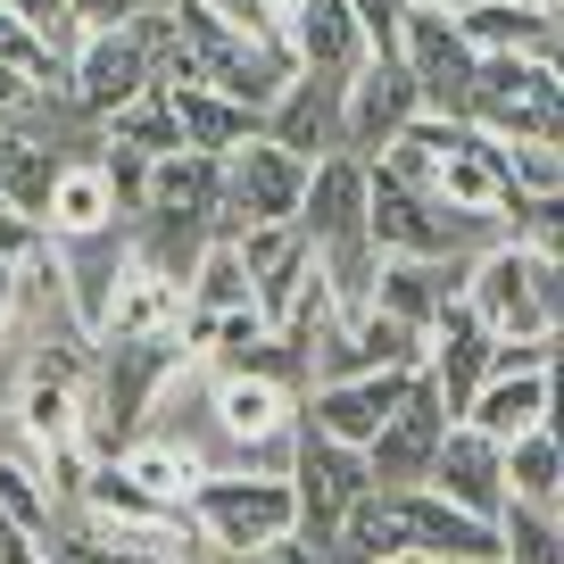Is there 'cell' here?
<instances>
[{
    "mask_svg": "<svg viewBox=\"0 0 564 564\" xmlns=\"http://www.w3.org/2000/svg\"><path fill=\"white\" fill-rule=\"evenodd\" d=\"M183 514L208 531V547H225V556L241 564V556H258V547H274V540L300 531V490H291V474H241V465H216V474L192 490Z\"/></svg>",
    "mask_w": 564,
    "mask_h": 564,
    "instance_id": "cell-1",
    "label": "cell"
},
{
    "mask_svg": "<svg viewBox=\"0 0 564 564\" xmlns=\"http://www.w3.org/2000/svg\"><path fill=\"white\" fill-rule=\"evenodd\" d=\"M216 432L232 441V465L241 474H291L300 457V390L265 382V373H216L208 390Z\"/></svg>",
    "mask_w": 564,
    "mask_h": 564,
    "instance_id": "cell-2",
    "label": "cell"
},
{
    "mask_svg": "<svg viewBox=\"0 0 564 564\" xmlns=\"http://www.w3.org/2000/svg\"><path fill=\"white\" fill-rule=\"evenodd\" d=\"M291 490H300V531L307 540H333L340 523H349L357 507H366L382 481H373V457L366 448H349V441H324L316 423L300 415V457H291Z\"/></svg>",
    "mask_w": 564,
    "mask_h": 564,
    "instance_id": "cell-3",
    "label": "cell"
},
{
    "mask_svg": "<svg viewBox=\"0 0 564 564\" xmlns=\"http://www.w3.org/2000/svg\"><path fill=\"white\" fill-rule=\"evenodd\" d=\"M307 183H316V159L282 150L274 133H258L249 150L225 159V232H241V225H300Z\"/></svg>",
    "mask_w": 564,
    "mask_h": 564,
    "instance_id": "cell-4",
    "label": "cell"
},
{
    "mask_svg": "<svg viewBox=\"0 0 564 564\" xmlns=\"http://www.w3.org/2000/svg\"><path fill=\"white\" fill-rule=\"evenodd\" d=\"M159 91V51H150V34H141V18L124 25V34H91L84 51H75L67 67V108L91 124L124 117L133 100H150Z\"/></svg>",
    "mask_w": 564,
    "mask_h": 564,
    "instance_id": "cell-5",
    "label": "cell"
},
{
    "mask_svg": "<svg viewBox=\"0 0 564 564\" xmlns=\"http://www.w3.org/2000/svg\"><path fill=\"white\" fill-rule=\"evenodd\" d=\"M399 58H406V75L423 84V108H432V117H474L481 51L465 42V25L448 18V9H406Z\"/></svg>",
    "mask_w": 564,
    "mask_h": 564,
    "instance_id": "cell-6",
    "label": "cell"
},
{
    "mask_svg": "<svg viewBox=\"0 0 564 564\" xmlns=\"http://www.w3.org/2000/svg\"><path fill=\"white\" fill-rule=\"evenodd\" d=\"M465 307L481 316L490 340H556V324H547V307H540V258H531L523 241L481 249L474 282H465Z\"/></svg>",
    "mask_w": 564,
    "mask_h": 564,
    "instance_id": "cell-7",
    "label": "cell"
},
{
    "mask_svg": "<svg viewBox=\"0 0 564 564\" xmlns=\"http://www.w3.org/2000/svg\"><path fill=\"white\" fill-rule=\"evenodd\" d=\"M448 432H457V406H448V390L432 382V366H423L415 382H406L399 415L382 423V441L366 448V457H373V481H382V490H406V481H432V465H441Z\"/></svg>",
    "mask_w": 564,
    "mask_h": 564,
    "instance_id": "cell-8",
    "label": "cell"
},
{
    "mask_svg": "<svg viewBox=\"0 0 564 564\" xmlns=\"http://www.w3.org/2000/svg\"><path fill=\"white\" fill-rule=\"evenodd\" d=\"M423 117V84L406 75V58H366L349 75V117H340V150L349 159H390L406 141V124Z\"/></svg>",
    "mask_w": 564,
    "mask_h": 564,
    "instance_id": "cell-9",
    "label": "cell"
},
{
    "mask_svg": "<svg viewBox=\"0 0 564 564\" xmlns=\"http://www.w3.org/2000/svg\"><path fill=\"white\" fill-rule=\"evenodd\" d=\"M382 498L399 507L406 540H415L423 556H448V564H490V556H507V540H498L490 514H474V507H457V498H441L432 481H406V490H382Z\"/></svg>",
    "mask_w": 564,
    "mask_h": 564,
    "instance_id": "cell-10",
    "label": "cell"
},
{
    "mask_svg": "<svg viewBox=\"0 0 564 564\" xmlns=\"http://www.w3.org/2000/svg\"><path fill=\"white\" fill-rule=\"evenodd\" d=\"M51 258H58V282H67L75 324L100 340L108 307H117V282H124V265H133V216H124V225H108V232H75V241H51Z\"/></svg>",
    "mask_w": 564,
    "mask_h": 564,
    "instance_id": "cell-11",
    "label": "cell"
},
{
    "mask_svg": "<svg viewBox=\"0 0 564 564\" xmlns=\"http://www.w3.org/2000/svg\"><path fill=\"white\" fill-rule=\"evenodd\" d=\"M232 241H241V258H249V282H258V316L282 333V324L300 316L307 282H316V241H307L300 225H241Z\"/></svg>",
    "mask_w": 564,
    "mask_h": 564,
    "instance_id": "cell-12",
    "label": "cell"
},
{
    "mask_svg": "<svg viewBox=\"0 0 564 564\" xmlns=\"http://www.w3.org/2000/svg\"><path fill=\"white\" fill-rule=\"evenodd\" d=\"M406 382H415V373H340V382H316V390H307V399H300V415L316 423L324 441L373 448V441H382V423L399 415Z\"/></svg>",
    "mask_w": 564,
    "mask_h": 564,
    "instance_id": "cell-13",
    "label": "cell"
},
{
    "mask_svg": "<svg viewBox=\"0 0 564 564\" xmlns=\"http://www.w3.org/2000/svg\"><path fill=\"white\" fill-rule=\"evenodd\" d=\"M183 324H192V282L166 274V265H150L133 249V265H124V282H117V307H108L100 340H175Z\"/></svg>",
    "mask_w": 564,
    "mask_h": 564,
    "instance_id": "cell-14",
    "label": "cell"
},
{
    "mask_svg": "<svg viewBox=\"0 0 564 564\" xmlns=\"http://www.w3.org/2000/svg\"><path fill=\"white\" fill-rule=\"evenodd\" d=\"M340 117H349V75L300 67L291 91L265 108V133H274L282 150H300V159H333V150H340Z\"/></svg>",
    "mask_w": 564,
    "mask_h": 564,
    "instance_id": "cell-15",
    "label": "cell"
},
{
    "mask_svg": "<svg viewBox=\"0 0 564 564\" xmlns=\"http://www.w3.org/2000/svg\"><path fill=\"white\" fill-rule=\"evenodd\" d=\"M373 216V166L349 159V150H333V159H316V183H307V208H300V232L316 249L333 241H357Z\"/></svg>",
    "mask_w": 564,
    "mask_h": 564,
    "instance_id": "cell-16",
    "label": "cell"
},
{
    "mask_svg": "<svg viewBox=\"0 0 564 564\" xmlns=\"http://www.w3.org/2000/svg\"><path fill=\"white\" fill-rule=\"evenodd\" d=\"M432 490L498 523V514H507V498H514V490H507V441H490V432L457 423V432H448V448H441V465H432Z\"/></svg>",
    "mask_w": 564,
    "mask_h": 564,
    "instance_id": "cell-17",
    "label": "cell"
},
{
    "mask_svg": "<svg viewBox=\"0 0 564 564\" xmlns=\"http://www.w3.org/2000/svg\"><path fill=\"white\" fill-rule=\"evenodd\" d=\"M141 216H175V225L225 232V159H208V150H166V159L150 166V208Z\"/></svg>",
    "mask_w": 564,
    "mask_h": 564,
    "instance_id": "cell-18",
    "label": "cell"
},
{
    "mask_svg": "<svg viewBox=\"0 0 564 564\" xmlns=\"http://www.w3.org/2000/svg\"><path fill=\"white\" fill-rule=\"evenodd\" d=\"M291 58L316 75H357L373 58V34L349 0H300L291 9Z\"/></svg>",
    "mask_w": 564,
    "mask_h": 564,
    "instance_id": "cell-19",
    "label": "cell"
},
{
    "mask_svg": "<svg viewBox=\"0 0 564 564\" xmlns=\"http://www.w3.org/2000/svg\"><path fill=\"white\" fill-rule=\"evenodd\" d=\"M490 366H498V340L481 333V316L474 307H448L441 324H432V382L448 390V406H457V423H465V406L481 399V382H490Z\"/></svg>",
    "mask_w": 564,
    "mask_h": 564,
    "instance_id": "cell-20",
    "label": "cell"
},
{
    "mask_svg": "<svg viewBox=\"0 0 564 564\" xmlns=\"http://www.w3.org/2000/svg\"><path fill=\"white\" fill-rule=\"evenodd\" d=\"M166 100H175L183 150H208V159H232V150H249V141L265 133L258 108H241L232 91H216V84H166Z\"/></svg>",
    "mask_w": 564,
    "mask_h": 564,
    "instance_id": "cell-21",
    "label": "cell"
},
{
    "mask_svg": "<svg viewBox=\"0 0 564 564\" xmlns=\"http://www.w3.org/2000/svg\"><path fill=\"white\" fill-rule=\"evenodd\" d=\"M547 366H556V357H547ZM547 366H498L490 382H481V399L465 406V423L490 432V441H523V432H540V423H547Z\"/></svg>",
    "mask_w": 564,
    "mask_h": 564,
    "instance_id": "cell-22",
    "label": "cell"
},
{
    "mask_svg": "<svg viewBox=\"0 0 564 564\" xmlns=\"http://www.w3.org/2000/svg\"><path fill=\"white\" fill-rule=\"evenodd\" d=\"M108 225H124V199H117V183H108V166L84 150V159L58 166V192H51L42 232H51V241H75V232H108Z\"/></svg>",
    "mask_w": 564,
    "mask_h": 564,
    "instance_id": "cell-23",
    "label": "cell"
},
{
    "mask_svg": "<svg viewBox=\"0 0 564 564\" xmlns=\"http://www.w3.org/2000/svg\"><path fill=\"white\" fill-rule=\"evenodd\" d=\"M457 25L481 58H547L556 51V18L531 9V0H474V9H457Z\"/></svg>",
    "mask_w": 564,
    "mask_h": 564,
    "instance_id": "cell-24",
    "label": "cell"
},
{
    "mask_svg": "<svg viewBox=\"0 0 564 564\" xmlns=\"http://www.w3.org/2000/svg\"><path fill=\"white\" fill-rule=\"evenodd\" d=\"M117 465H124V474H133V481H141V490H150V498H159L166 514H183V507H192V490H199V481L216 474V465L199 457L192 441H159V432H141V441L124 448Z\"/></svg>",
    "mask_w": 564,
    "mask_h": 564,
    "instance_id": "cell-25",
    "label": "cell"
},
{
    "mask_svg": "<svg viewBox=\"0 0 564 564\" xmlns=\"http://www.w3.org/2000/svg\"><path fill=\"white\" fill-rule=\"evenodd\" d=\"M258 307V282H249V258L232 232H216L208 258L192 265V316H249Z\"/></svg>",
    "mask_w": 564,
    "mask_h": 564,
    "instance_id": "cell-26",
    "label": "cell"
},
{
    "mask_svg": "<svg viewBox=\"0 0 564 564\" xmlns=\"http://www.w3.org/2000/svg\"><path fill=\"white\" fill-rule=\"evenodd\" d=\"M406 547H415V540H406L399 507H390V498L373 490L366 507H357L349 523H340L333 540H324V556H333V564H382V556H406Z\"/></svg>",
    "mask_w": 564,
    "mask_h": 564,
    "instance_id": "cell-27",
    "label": "cell"
},
{
    "mask_svg": "<svg viewBox=\"0 0 564 564\" xmlns=\"http://www.w3.org/2000/svg\"><path fill=\"white\" fill-rule=\"evenodd\" d=\"M507 490L523 498V507H556L564 514V441L556 432H523V441H507ZM507 498V507H514Z\"/></svg>",
    "mask_w": 564,
    "mask_h": 564,
    "instance_id": "cell-28",
    "label": "cell"
},
{
    "mask_svg": "<svg viewBox=\"0 0 564 564\" xmlns=\"http://www.w3.org/2000/svg\"><path fill=\"white\" fill-rule=\"evenodd\" d=\"M0 523H18L25 540H51L67 514H58V498H51V481H42V465L34 457H0Z\"/></svg>",
    "mask_w": 564,
    "mask_h": 564,
    "instance_id": "cell-29",
    "label": "cell"
},
{
    "mask_svg": "<svg viewBox=\"0 0 564 564\" xmlns=\"http://www.w3.org/2000/svg\"><path fill=\"white\" fill-rule=\"evenodd\" d=\"M0 67L25 75L34 91H58V100H67V58H58L51 42H42L34 25L18 18V9H9V0H0Z\"/></svg>",
    "mask_w": 564,
    "mask_h": 564,
    "instance_id": "cell-30",
    "label": "cell"
},
{
    "mask_svg": "<svg viewBox=\"0 0 564 564\" xmlns=\"http://www.w3.org/2000/svg\"><path fill=\"white\" fill-rule=\"evenodd\" d=\"M498 540H507V564H564V514L514 498V507L498 514Z\"/></svg>",
    "mask_w": 564,
    "mask_h": 564,
    "instance_id": "cell-31",
    "label": "cell"
},
{
    "mask_svg": "<svg viewBox=\"0 0 564 564\" xmlns=\"http://www.w3.org/2000/svg\"><path fill=\"white\" fill-rule=\"evenodd\" d=\"M108 141H124V150H150V159L183 150V124H175V100H166V84L150 91V100H133L124 117H108Z\"/></svg>",
    "mask_w": 564,
    "mask_h": 564,
    "instance_id": "cell-32",
    "label": "cell"
},
{
    "mask_svg": "<svg viewBox=\"0 0 564 564\" xmlns=\"http://www.w3.org/2000/svg\"><path fill=\"white\" fill-rule=\"evenodd\" d=\"M199 9L241 42H291V0H199Z\"/></svg>",
    "mask_w": 564,
    "mask_h": 564,
    "instance_id": "cell-33",
    "label": "cell"
},
{
    "mask_svg": "<svg viewBox=\"0 0 564 564\" xmlns=\"http://www.w3.org/2000/svg\"><path fill=\"white\" fill-rule=\"evenodd\" d=\"M514 241L540 249V258H564V192L523 199V208H514Z\"/></svg>",
    "mask_w": 564,
    "mask_h": 564,
    "instance_id": "cell-34",
    "label": "cell"
},
{
    "mask_svg": "<svg viewBox=\"0 0 564 564\" xmlns=\"http://www.w3.org/2000/svg\"><path fill=\"white\" fill-rule=\"evenodd\" d=\"M373 34V58H399V34H406V0H349Z\"/></svg>",
    "mask_w": 564,
    "mask_h": 564,
    "instance_id": "cell-35",
    "label": "cell"
},
{
    "mask_svg": "<svg viewBox=\"0 0 564 564\" xmlns=\"http://www.w3.org/2000/svg\"><path fill=\"white\" fill-rule=\"evenodd\" d=\"M241 564H333L307 531H291V540H274V547H258V556H241Z\"/></svg>",
    "mask_w": 564,
    "mask_h": 564,
    "instance_id": "cell-36",
    "label": "cell"
},
{
    "mask_svg": "<svg viewBox=\"0 0 564 564\" xmlns=\"http://www.w3.org/2000/svg\"><path fill=\"white\" fill-rule=\"evenodd\" d=\"M18 307H25V258H9V249H0V333L18 324Z\"/></svg>",
    "mask_w": 564,
    "mask_h": 564,
    "instance_id": "cell-37",
    "label": "cell"
},
{
    "mask_svg": "<svg viewBox=\"0 0 564 564\" xmlns=\"http://www.w3.org/2000/svg\"><path fill=\"white\" fill-rule=\"evenodd\" d=\"M406 9H448V18H457V9H474V0H406Z\"/></svg>",
    "mask_w": 564,
    "mask_h": 564,
    "instance_id": "cell-38",
    "label": "cell"
},
{
    "mask_svg": "<svg viewBox=\"0 0 564 564\" xmlns=\"http://www.w3.org/2000/svg\"><path fill=\"white\" fill-rule=\"evenodd\" d=\"M382 564H448V556H423V547H406V556H382Z\"/></svg>",
    "mask_w": 564,
    "mask_h": 564,
    "instance_id": "cell-39",
    "label": "cell"
},
{
    "mask_svg": "<svg viewBox=\"0 0 564 564\" xmlns=\"http://www.w3.org/2000/svg\"><path fill=\"white\" fill-rule=\"evenodd\" d=\"M133 9H183V0H133Z\"/></svg>",
    "mask_w": 564,
    "mask_h": 564,
    "instance_id": "cell-40",
    "label": "cell"
},
{
    "mask_svg": "<svg viewBox=\"0 0 564 564\" xmlns=\"http://www.w3.org/2000/svg\"><path fill=\"white\" fill-rule=\"evenodd\" d=\"M9 531H18V523H0V540H9Z\"/></svg>",
    "mask_w": 564,
    "mask_h": 564,
    "instance_id": "cell-41",
    "label": "cell"
},
{
    "mask_svg": "<svg viewBox=\"0 0 564 564\" xmlns=\"http://www.w3.org/2000/svg\"><path fill=\"white\" fill-rule=\"evenodd\" d=\"M531 9H547V0H531Z\"/></svg>",
    "mask_w": 564,
    "mask_h": 564,
    "instance_id": "cell-42",
    "label": "cell"
},
{
    "mask_svg": "<svg viewBox=\"0 0 564 564\" xmlns=\"http://www.w3.org/2000/svg\"><path fill=\"white\" fill-rule=\"evenodd\" d=\"M490 564H507V556H490Z\"/></svg>",
    "mask_w": 564,
    "mask_h": 564,
    "instance_id": "cell-43",
    "label": "cell"
},
{
    "mask_svg": "<svg viewBox=\"0 0 564 564\" xmlns=\"http://www.w3.org/2000/svg\"><path fill=\"white\" fill-rule=\"evenodd\" d=\"M291 9H300V0H291Z\"/></svg>",
    "mask_w": 564,
    "mask_h": 564,
    "instance_id": "cell-44",
    "label": "cell"
}]
</instances>
